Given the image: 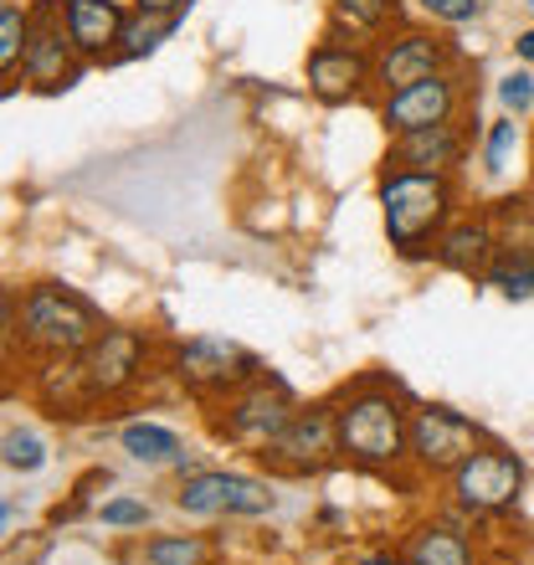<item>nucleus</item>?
I'll return each instance as SVG.
<instances>
[{
    "label": "nucleus",
    "mask_w": 534,
    "mask_h": 565,
    "mask_svg": "<svg viewBox=\"0 0 534 565\" xmlns=\"http://www.w3.org/2000/svg\"><path fill=\"white\" fill-rule=\"evenodd\" d=\"M31 31H36V6H26V0H0V73H6V83L21 77Z\"/></svg>",
    "instance_id": "b1692460"
},
{
    "label": "nucleus",
    "mask_w": 534,
    "mask_h": 565,
    "mask_svg": "<svg viewBox=\"0 0 534 565\" xmlns=\"http://www.w3.org/2000/svg\"><path fill=\"white\" fill-rule=\"evenodd\" d=\"M524 493V462L499 443H483L458 473L447 478V504L462 520H499L520 504Z\"/></svg>",
    "instance_id": "39448f33"
},
{
    "label": "nucleus",
    "mask_w": 534,
    "mask_h": 565,
    "mask_svg": "<svg viewBox=\"0 0 534 565\" xmlns=\"http://www.w3.org/2000/svg\"><path fill=\"white\" fill-rule=\"evenodd\" d=\"M211 540L206 535H154L145 540V565H206Z\"/></svg>",
    "instance_id": "393cba45"
},
{
    "label": "nucleus",
    "mask_w": 534,
    "mask_h": 565,
    "mask_svg": "<svg viewBox=\"0 0 534 565\" xmlns=\"http://www.w3.org/2000/svg\"><path fill=\"white\" fill-rule=\"evenodd\" d=\"M83 73H88V62L77 57V46L67 42L62 15H57V0H42V6H36V31H31L26 62H21V77H11L0 93L11 98L21 83H26L31 93H67Z\"/></svg>",
    "instance_id": "ddd939ff"
},
{
    "label": "nucleus",
    "mask_w": 534,
    "mask_h": 565,
    "mask_svg": "<svg viewBox=\"0 0 534 565\" xmlns=\"http://www.w3.org/2000/svg\"><path fill=\"white\" fill-rule=\"evenodd\" d=\"M293 417H298V396L288 391V381L263 371L253 386H242L237 396L216 402L211 427H216V437H226V443L247 447V452H263Z\"/></svg>",
    "instance_id": "423d86ee"
},
{
    "label": "nucleus",
    "mask_w": 534,
    "mask_h": 565,
    "mask_svg": "<svg viewBox=\"0 0 534 565\" xmlns=\"http://www.w3.org/2000/svg\"><path fill=\"white\" fill-rule=\"evenodd\" d=\"M499 253V232H493V216L489 211H478V216H452L442 237H437V253L431 263L447 273H458V278H483Z\"/></svg>",
    "instance_id": "dca6fc26"
},
{
    "label": "nucleus",
    "mask_w": 534,
    "mask_h": 565,
    "mask_svg": "<svg viewBox=\"0 0 534 565\" xmlns=\"http://www.w3.org/2000/svg\"><path fill=\"white\" fill-rule=\"evenodd\" d=\"M149 499H129V493H119V499H108V504H98V520L108 524V530H145L149 524Z\"/></svg>",
    "instance_id": "c756f323"
},
{
    "label": "nucleus",
    "mask_w": 534,
    "mask_h": 565,
    "mask_svg": "<svg viewBox=\"0 0 534 565\" xmlns=\"http://www.w3.org/2000/svg\"><path fill=\"white\" fill-rule=\"evenodd\" d=\"M170 381L180 391H191L195 402H226V396H237L242 386H253L257 375H263V360L253 350H242L232 340H216V334H195V340L175 344L170 350Z\"/></svg>",
    "instance_id": "20e7f679"
},
{
    "label": "nucleus",
    "mask_w": 534,
    "mask_h": 565,
    "mask_svg": "<svg viewBox=\"0 0 534 565\" xmlns=\"http://www.w3.org/2000/svg\"><path fill=\"white\" fill-rule=\"evenodd\" d=\"M371 67H375V98L400 93L421 83V77H437L447 67H458V52L447 36H437L431 26H391L386 36L371 42Z\"/></svg>",
    "instance_id": "0eeeda50"
},
{
    "label": "nucleus",
    "mask_w": 534,
    "mask_h": 565,
    "mask_svg": "<svg viewBox=\"0 0 534 565\" xmlns=\"http://www.w3.org/2000/svg\"><path fill=\"white\" fill-rule=\"evenodd\" d=\"M57 15H62L67 42L77 46V57L88 62V67L114 62L124 21H129V11H124L119 0H57Z\"/></svg>",
    "instance_id": "2eb2a0df"
},
{
    "label": "nucleus",
    "mask_w": 534,
    "mask_h": 565,
    "mask_svg": "<svg viewBox=\"0 0 534 565\" xmlns=\"http://www.w3.org/2000/svg\"><path fill=\"white\" fill-rule=\"evenodd\" d=\"M483 282L499 298H514V303L534 298V237H499V253H493Z\"/></svg>",
    "instance_id": "412c9836"
},
{
    "label": "nucleus",
    "mask_w": 534,
    "mask_h": 565,
    "mask_svg": "<svg viewBox=\"0 0 534 565\" xmlns=\"http://www.w3.org/2000/svg\"><path fill=\"white\" fill-rule=\"evenodd\" d=\"M530 175H534V139H530Z\"/></svg>",
    "instance_id": "72a5a7b5"
},
{
    "label": "nucleus",
    "mask_w": 534,
    "mask_h": 565,
    "mask_svg": "<svg viewBox=\"0 0 534 565\" xmlns=\"http://www.w3.org/2000/svg\"><path fill=\"white\" fill-rule=\"evenodd\" d=\"M0 458H6V468L11 473H42L46 468V437L31 427H6V437H0Z\"/></svg>",
    "instance_id": "a878e982"
},
{
    "label": "nucleus",
    "mask_w": 534,
    "mask_h": 565,
    "mask_svg": "<svg viewBox=\"0 0 534 565\" xmlns=\"http://www.w3.org/2000/svg\"><path fill=\"white\" fill-rule=\"evenodd\" d=\"M375 201H381V222H386V242L400 263H427L437 253L452 216H458V185L452 175H431V170H412V164H391L375 180Z\"/></svg>",
    "instance_id": "f257e3e1"
},
{
    "label": "nucleus",
    "mask_w": 534,
    "mask_h": 565,
    "mask_svg": "<svg viewBox=\"0 0 534 565\" xmlns=\"http://www.w3.org/2000/svg\"><path fill=\"white\" fill-rule=\"evenodd\" d=\"M145 365H149V334H139V329L108 324L83 350V375H88L93 402H119L124 391H134L145 381Z\"/></svg>",
    "instance_id": "4468645a"
},
{
    "label": "nucleus",
    "mask_w": 534,
    "mask_h": 565,
    "mask_svg": "<svg viewBox=\"0 0 534 565\" xmlns=\"http://www.w3.org/2000/svg\"><path fill=\"white\" fill-rule=\"evenodd\" d=\"M257 458L282 478H313L329 462H340V427H334V402L298 406V417L257 452Z\"/></svg>",
    "instance_id": "9b49d317"
},
{
    "label": "nucleus",
    "mask_w": 534,
    "mask_h": 565,
    "mask_svg": "<svg viewBox=\"0 0 534 565\" xmlns=\"http://www.w3.org/2000/svg\"><path fill=\"white\" fill-rule=\"evenodd\" d=\"M514 57H520L524 67H534V26H524L520 36H514Z\"/></svg>",
    "instance_id": "2f4dec72"
},
{
    "label": "nucleus",
    "mask_w": 534,
    "mask_h": 565,
    "mask_svg": "<svg viewBox=\"0 0 534 565\" xmlns=\"http://www.w3.org/2000/svg\"><path fill=\"white\" fill-rule=\"evenodd\" d=\"M340 458L360 473H396L412 458V406L386 381H360L334 402Z\"/></svg>",
    "instance_id": "f03ea898"
},
{
    "label": "nucleus",
    "mask_w": 534,
    "mask_h": 565,
    "mask_svg": "<svg viewBox=\"0 0 534 565\" xmlns=\"http://www.w3.org/2000/svg\"><path fill=\"white\" fill-rule=\"evenodd\" d=\"M468 104H473V93H468L462 67H447V73L421 77V83H412V88L375 98V119H381V129L396 139V135H412V129H427V124L462 119Z\"/></svg>",
    "instance_id": "1a4fd4ad"
},
{
    "label": "nucleus",
    "mask_w": 534,
    "mask_h": 565,
    "mask_svg": "<svg viewBox=\"0 0 534 565\" xmlns=\"http://www.w3.org/2000/svg\"><path fill=\"white\" fill-rule=\"evenodd\" d=\"M303 83L324 108L344 104H371L375 98V67H371V42H344V36H319L303 62Z\"/></svg>",
    "instance_id": "6e6552de"
},
{
    "label": "nucleus",
    "mask_w": 534,
    "mask_h": 565,
    "mask_svg": "<svg viewBox=\"0 0 534 565\" xmlns=\"http://www.w3.org/2000/svg\"><path fill=\"white\" fill-rule=\"evenodd\" d=\"M391 26H400V0H329V36L375 42Z\"/></svg>",
    "instance_id": "aec40b11"
},
{
    "label": "nucleus",
    "mask_w": 534,
    "mask_h": 565,
    "mask_svg": "<svg viewBox=\"0 0 534 565\" xmlns=\"http://www.w3.org/2000/svg\"><path fill=\"white\" fill-rule=\"evenodd\" d=\"M478 447H483V431L462 417V412L437 406V402L412 406V458L406 462L421 478H452Z\"/></svg>",
    "instance_id": "f8f14e48"
},
{
    "label": "nucleus",
    "mask_w": 534,
    "mask_h": 565,
    "mask_svg": "<svg viewBox=\"0 0 534 565\" xmlns=\"http://www.w3.org/2000/svg\"><path fill=\"white\" fill-rule=\"evenodd\" d=\"M119 447L129 452L134 462H149V468H185L191 473V462H185V443H180L175 427H164V422H124L119 427Z\"/></svg>",
    "instance_id": "4be33fe9"
},
{
    "label": "nucleus",
    "mask_w": 534,
    "mask_h": 565,
    "mask_svg": "<svg viewBox=\"0 0 534 565\" xmlns=\"http://www.w3.org/2000/svg\"><path fill=\"white\" fill-rule=\"evenodd\" d=\"M185 21V15H164V11H139L134 6L129 21H124V36H119V52H114V62H139V57H154L170 36H175V26Z\"/></svg>",
    "instance_id": "5701e85b"
},
{
    "label": "nucleus",
    "mask_w": 534,
    "mask_h": 565,
    "mask_svg": "<svg viewBox=\"0 0 534 565\" xmlns=\"http://www.w3.org/2000/svg\"><path fill=\"white\" fill-rule=\"evenodd\" d=\"M524 6H530V11H534V0H524Z\"/></svg>",
    "instance_id": "f704fd0d"
},
{
    "label": "nucleus",
    "mask_w": 534,
    "mask_h": 565,
    "mask_svg": "<svg viewBox=\"0 0 534 565\" xmlns=\"http://www.w3.org/2000/svg\"><path fill=\"white\" fill-rule=\"evenodd\" d=\"M493 93H499V108H504L509 119H530L534 114V73L530 67H509Z\"/></svg>",
    "instance_id": "cd10ccee"
},
{
    "label": "nucleus",
    "mask_w": 534,
    "mask_h": 565,
    "mask_svg": "<svg viewBox=\"0 0 534 565\" xmlns=\"http://www.w3.org/2000/svg\"><path fill=\"white\" fill-rule=\"evenodd\" d=\"M514 149H520V124L504 114V119L489 124V135H483V170H489V175H509Z\"/></svg>",
    "instance_id": "bb28decb"
},
{
    "label": "nucleus",
    "mask_w": 534,
    "mask_h": 565,
    "mask_svg": "<svg viewBox=\"0 0 534 565\" xmlns=\"http://www.w3.org/2000/svg\"><path fill=\"white\" fill-rule=\"evenodd\" d=\"M139 11H164V15H185L195 0H134Z\"/></svg>",
    "instance_id": "7c9ffc66"
},
{
    "label": "nucleus",
    "mask_w": 534,
    "mask_h": 565,
    "mask_svg": "<svg viewBox=\"0 0 534 565\" xmlns=\"http://www.w3.org/2000/svg\"><path fill=\"white\" fill-rule=\"evenodd\" d=\"M400 555H406V565H478L473 540L462 535L458 524L442 520L416 524L412 535L400 540Z\"/></svg>",
    "instance_id": "6ab92c4d"
},
{
    "label": "nucleus",
    "mask_w": 534,
    "mask_h": 565,
    "mask_svg": "<svg viewBox=\"0 0 534 565\" xmlns=\"http://www.w3.org/2000/svg\"><path fill=\"white\" fill-rule=\"evenodd\" d=\"M273 489L253 473H226V468H201L185 473L175 489V509L191 520H257L273 514Z\"/></svg>",
    "instance_id": "9d476101"
},
{
    "label": "nucleus",
    "mask_w": 534,
    "mask_h": 565,
    "mask_svg": "<svg viewBox=\"0 0 534 565\" xmlns=\"http://www.w3.org/2000/svg\"><path fill=\"white\" fill-rule=\"evenodd\" d=\"M6 324H11V340H21V350L36 360L83 355L108 329L104 313L62 282H31L21 298L6 294Z\"/></svg>",
    "instance_id": "7ed1b4c3"
},
{
    "label": "nucleus",
    "mask_w": 534,
    "mask_h": 565,
    "mask_svg": "<svg viewBox=\"0 0 534 565\" xmlns=\"http://www.w3.org/2000/svg\"><path fill=\"white\" fill-rule=\"evenodd\" d=\"M427 26H468L483 15V0H412Z\"/></svg>",
    "instance_id": "c85d7f7f"
},
{
    "label": "nucleus",
    "mask_w": 534,
    "mask_h": 565,
    "mask_svg": "<svg viewBox=\"0 0 534 565\" xmlns=\"http://www.w3.org/2000/svg\"><path fill=\"white\" fill-rule=\"evenodd\" d=\"M0 514H6V540L15 535V499H6V509H0Z\"/></svg>",
    "instance_id": "473e14b6"
},
{
    "label": "nucleus",
    "mask_w": 534,
    "mask_h": 565,
    "mask_svg": "<svg viewBox=\"0 0 534 565\" xmlns=\"http://www.w3.org/2000/svg\"><path fill=\"white\" fill-rule=\"evenodd\" d=\"M468 154V129L462 119L452 124H427V129H412V135L391 139V164H412V170H431V175H452Z\"/></svg>",
    "instance_id": "f3484780"
},
{
    "label": "nucleus",
    "mask_w": 534,
    "mask_h": 565,
    "mask_svg": "<svg viewBox=\"0 0 534 565\" xmlns=\"http://www.w3.org/2000/svg\"><path fill=\"white\" fill-rule=\"evenodd\" d=\"M36 396H42L57 417H83L93 402L88 375H83V355H62V360H42L36 365Z\"/></svg>",
    "instance_id": "a211bd4d"
}]
</instances>
